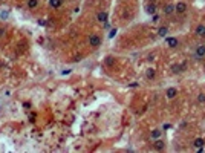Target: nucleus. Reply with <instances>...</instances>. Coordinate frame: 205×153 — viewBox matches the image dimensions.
<instances>
[{"label":"nucleus","mask_w":205,"mask_h":153,"mask_svg":"<svg viewBox=\"0 0 205 153\" xmlns=\"http://www.w3.org/2000/svg\"><path fill=\"white\" fill-rule=\"evenodd\" d=\"M204 57H205V44H199V46H196V51H194V58L196 60H204Z\"/></svg>","instance_id":"obj_1"},{"label":"nucleus","mask_w":205,"mask_h":153,"mask_svg":"<svg viewBox=\"0 0 205 153\" xmlns=\"http://www.w3.org/2000/svg\"><path fill=\"white\" fill-rule=\"evenodd\" d=\"M89 44H91L92 48H100V46H101V38H100V35L92 34L91 37H89Z\"/></svg>","instance_id":"obj_2"},{"label":"nucleus","mask_w":205,"mask_h":153,"mask_svg":"<svg viewBox=\"0 0 205 153\" xmlns=\"http://www.w3.org/2000/svg\"><path fill=\"white\" fill-rule=\"evenodd\" d=\"M187 9H188V6H187L185 2H177V3L175 5V12H176V14H185Z\"/></svg>","instance_id":"obj_3"},{"label":"nucleus","mask_w":205,"mask_h":153,"mask_svg":"<svg viewBox=\"0 0 205 153\" xmlns=\"http://www.w3.org/2000/svg\"><path fill=\"white\" fill-rule=\"evenodd\" d=\"M194 35L199 38H205V25H198L194 29Z\"/></svg>","instance_id":"obj_4"},{"label":"nucleus","mask_w":205,"mask_h":153,"mask_svg":"<svg viewBox=\"0 0 205 153\" xmlns=\"http://www.w3.org/2000/svg\"><path fill=\"white\" fill-rule=\"evenodd\" d=\"M107 17H109V14L106 12V11H100L96 14V22H100V23H106L107 22Z\"/></svg>","instance_id":"obj_5"},{"label":"nucleus","mask_w":205,"mask_h":153,"mask_svg":"<svg viewBox=\"0 0 205 153\" xmlns=\"http://www.w3.org/2000/svg\"><path fill=\"white\" fill-rule=\"evenodd\" d=\"M176 95H177V89L176 87H168L165 91V96L168 98V100H173Z\"/></svg>","instance_id":"obj_6"},{"label":"nucleus","mask_w":205,"mask_h":153,"mask_svg":"<svg viewBox=\"0 0 205 153\" xmlns=\"http://www.w3.org/2000/svg\"><path fill=\"white\" fill-rule=\"evenodd\" d=\"M165 43H167L168 48H176L177 44H179V41H177L176 37H167V38H165Z\"/></svg>","instance_id":"obj_7"},{"label":"nucleus","mask_w":205,"mask_h":153,"mask_svg":"<svg viewBox=\"0 0 205 153\" xmlns=\"http://www.w3.org/2000/svg\"><path fill=\"white\" fill-rule=\"evenodd\" d=\"M153 147L158 150V152H161V150H164L165 149V142L161 139V138H158V139H155V144H153Z\"/></svg>","instance_id":"obj_8"},{"label":"nucleus","mask_w":205,"mask_h":153,"mask_svg":"<svg viewBox=\"0 0 205 153\" xmlns=\"http://www.w3.org/2000/svg\"><path fill=\"white\" fill-rule=\"evenodd\" d=\"M146 12L148 14V15H153V14H156V5L155 3H147L146 5Z\"/></svg>","instance_id":"obj_9"},{"label":"nucleus","mask_w":205,"mask_h":153,"mask_svg":"<svg viewBox=\"0 0 205 153\" xmlns=\"http://www.w3.org/2000/svg\"><path fill=\"white\" fill-rule=\"evenodd\" d=\"M204 146H205V141H204L202 138H196V139L193 141V147L198 149V150H202Z\"/></svg>","instance_id":"obj_10"},{"label":"nucleus","mask_w":205,"mask_h":153,"mask_svg":"<svg viewBox=\"0 0 205 153\" xmlns=\"http://www.w3.org/2000/svg\"><path fill=\"white\" fill-rule=\"evenodd\" d=\"M175 12V5L173 3H168L164 6V15H172Z\"/></svg>","instance_id":"obj_11"},{"label":"nucleus","mask_w":205,"mask_h":153,"mask_svg":"<svg viewBox=\"0 0 205 153\" xmlns=\"http://www.w3.org/2000/svg\"><path fill=\"white\" fill-rule=\"evenodd\" d=\"M162 136V130H159V129H155V130H151V133H150V138L151 139H158V138H161Z\"/></svg>","instance_id":"obj_12"},{"label":"nucleus","mask_w":205,"mask_h":153,"mask_svg":"<svg viewBox=\"0 0 205 153\" xmlns=\"http://www.w3.org/2000/svg\"><path fill=\"white\" fill-rule=\"evenodd\" d=\"M104 63H106V66H107V67H113L115 66V57L107 55V57L104 58Z\"/></svg>","instance_id":"obj_13"},{"label":"nucleus","mask_w":205,"mask_h":153,"mask_svg":"<svg viewBox=\"0 0 205 153\" xmlns=\"http://www.w3.org/2000/svg\"><path fill=\"white\" fill-rule=\"evenodd\" d=\"M155 77H156V70H155L153 67H150V69L146 70V78H147V80H153Z\"/></svg>","instance_id":"obj_14"},{"label":"nucleus","mask_w":205,"mask_h":153,"mask_svg":"<svg viewBox=\"0 0 205 153\" xmlns=\"http://www.w3.org/2000/svg\"><path fill=\"white\" fill-rule=\"evenodd\" d=\"M167 34H168V28H167V26H161V28L158 29V35H159V37H167Z\"/></svg>","instance_id":"obj_15"},{"label":"nucleus","mask_w":205,"mask_h":153,"mask_svg":"<svg viewBox=\"0 0 205 153\" xmlns=\"http://www.w3.org/2000/svg\"><path fill=\"white\" fill-rule=\"evenodd\" d=\"M26 5H28L29 9H35V8L38 6V0H28V3H26Z\"/></svg>","instance_id":"obj_16"},{"label":"nucleus","mask_w":205,"mask_h":153,"mask_svg":"<svg viewBox=\"0 0 205 153\" xmlns=\"http://www.w3.org/2000/svg\"><path fill=\"white\" fill-rule=\"evenodd\" d=\"M49 5H51L52 8H54V9H58V8L61 6V0H51Z\"/></svg>","instance_id":"obj_17"},{"label":"nucleus","mask_w":205,"mask_h":153,"mask_svg":"<svg viewBox=\"0 0 205 153\" xmlns=\"http://www.w3.org/2000/svg\"><path fill=\"white\" fill-rule=\"evenodd\" d=\"M117 32H118V29H117V28H112V29L109 31V35H107V37H109V38H113L115 35H117Z\"/></svg>","instance_id":"obj_18"},{"label":"nucleus","mask_w":205,"mask_h":153,"mask_svg":"<svg viewBox=\"0 0 205 153\" xmlns=\"http://www.w3.org/2000/svg\"><path fill=\"white\" fill-rule=\"evenodd\" d=\"M172 70H173V74H181V66L179 65H175L172 67Z\"/></svg>","instance_id":"obj_19"},{"label":"nucleus","mask_w":205,"mask_h":153,"mask_svg":"<svg viewBox=\"0 0 205 153\" xmlns=\"http://www.w3.org/2000/svg\"><path fill=\"white\" fill-rule=\"evenodd\" d=\"M198 101L199 103H205V94H199L198 95Z\"/></svg>","instance_id":"obj_20"},{"label":"nucleus","mask_w":205,"mask_h":153,"mask_svg":"<svg viewBox=\"0 0 205 153\" xmlns=\"http://www.w3.org/2000/svg\"><path fill=\"white\" fill-rule=\"evenodd\" d=\"M151 22H153V23H158V22H159V15H158V14H153V17H151Z\"/></svg>","instance_id":"obj_21"},{"label":"nucleus","mask_w":205,"mask_h":153,"mask_svg":"<svg viewBox=\"0 0 205 153\" xmlns=\"http://www.w3.org/2000/svg\"><path fill=\"white\" fill-rule=\"evenodd\" d=\"M37 23H38V26H46V20H41V19H38V20H37Z\"/></svg>","instance_id":"obj_22"},{"label":"nucleus","mask_w":205,"mask_h":153,"mask_svg":"<svg viewBox=\"0 0 205 153\" xmlns=\"http://www.w3.org/2000/svg\"><path fill=\"white\" fill-rule=\"evenodd\" d=\"M5 35V28H0V38H3Z\"/></svg>","instance_id":"obj_23"},{"label":"nucleus","mask_w":205,"mask_h":153,"mask_svg":"<svg viewBox=\"0 0 205 153\" xmlns=\"http://www.w3.org/2000/svg\"><path fill=\"white\" fill-rule=\"evenodd\" d=\"M181 66V72H184L185 69H187V65H185V63H182V65H179Z\"/></svg>","instance_id":"obj_24"},{"label":"nucleus","mask_w":205,"mask_h":153,"mask_svg":"<svg viewBox=\"0 0 205 153\" xmlns=\"http://www.w3.org/2000/svg\"><path fill=\"white\" fill-rule=\"evenodd\" d=\"M23 107H25V109H31V104H29V103H25Z\"/></svg>","instance_id":"obj_25"},{"label":"nucleus","mask_w":205,"mask_h":153,"mask_svg":"<svg viewBox=\"0 0 205 153\" xmlns=\"http://www.w3.org/2000/svg\"><path fill=\"white\" fill-rule=\"evenodd\" d=\"M170 127H172V125H170V124H165V125H164V127H162V129H164V130H167V129H170Z\"/></svg>","instance_id":"obj_26"},{"label":"nucleus","mask_w":205,"mask_h":153,"mask_svg":"<svg viewBox=\"0 0 205 153\" xmlns=\"http://www.w3.org/2000/svg\"><path fill=\"white\" fill-rule=\"evenodd\" d=\"M8 17V12H2V19H6Z\"/></svg>","instance_id":"obj_27"},{"label":"nucleus","mask_w":205,"mask_h":153,"mask_svg":"<svg viewBox=\"0 0 205 153\" xmlns=\"http://www.w3.org/2000/svg\"><path fill=\"white\" fill-rule=\"evenodd\" d=\"M150 2H153V3H155V2H156V0H150Z\"/></svg>","instance_id":"obj_28"}]
</instances>
